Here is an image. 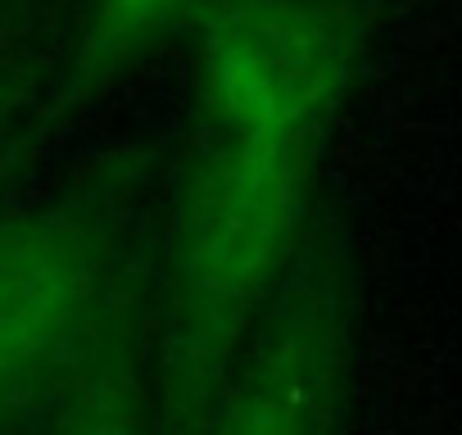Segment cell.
Masks as SVG:
<instances>
[{"label":"cell","mask_w":462,"mask_h":435,"mask_svg":"<svg viewBox=\"0 0 462 435\" xmlns=\"http://www.w3.org/2000/svg\"><path fill=\"white\" fill-rule=\"evenodd\" d=\"M42 435H154L141 385L109 336L42 408Z\"/></svg>","instance_id":"4"},{"label":"cell","mask_w":462,"mask_h":435,"mask_svg":"<svg viewBox=\"0 0 462 435\" xmlns=\"http://www.w3.org/2000/svg\"><path fill=\"white\" fill-rule=\"evenodd\" d=\"M168 259L163 435H195L300 250L327 127L204 118Z\"/></svg>","instance_id":"1"},{"label":"cell","mask_w":462,"mask_h":435,"mask_svg":"<svg viewBox=\"0 0 462 435\" xmlns=\"http://www.w3.org/2000/svg\"><path fill=\"white\" fill-rule=\"evenodd\" d=\"M114 245L82 199L0 218V435L37 421L109 336Z\"/></svg>","instance_id":"2"},{"label":"cell","mask_w":462,"mask_h":435,"mask_svg":"<svg viewBox=\"0 0 462 435\" xmlns=\"http://www.w3.org/2000/svg\"><path fill=\"white\" fill-rule=\"evenodd\" d=\"M345 295L327 268L300 273L268 309L195 435H336Z\"/></svg>","instance_id":"3"}]
</instances>
